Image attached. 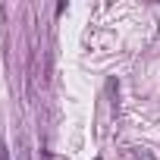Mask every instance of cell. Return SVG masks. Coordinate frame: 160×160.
<instances>
[{"instance_id":"1","label":"cell","mask_w":160,"mask_h":160,"mask_svg":"<svg viewBox=\"0 0 160 160\" xmlns=\"http://www.w3.org/2000/svg\"><path fill=\"white\" fill-rule=\"evenodd\" d=\"M132 154H135V160H154V154H148V151H141V148H135Z\"/></svg>"},{"instance_id":"2","label":"cell","mask_w":160,"mask_h":160,"mask_svg":"<svg viewBox=\"0 0 160 160\" xmlns=\"http://www.w3.org/2000/svg\"><path fill=\"white\" fill-rule=\"evenodd\" d=\"M0 160H13V157H10V148H7L3 138H0Z\"/></svg>"},{"instance_id":"3","label":"cell","mask_w":160,"mask_h":160,"mask_svg":"<svg viewBox=\"0 0 160 160\" xmlns=\"http://www.w3.org/2000/svg\"><path fill=\"white\" fill-rule=\"evenodd\" d=\"M38 160H53V157H50V151H47V148H41V151H38Z\"/></svg>"}]
</instances>
